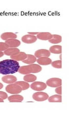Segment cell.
I'll return each instance as SVG.
<instances>
[{"label": "cell", "mask_w": 84, "mask_h": 126, "mask_svg": "<svg viewBox=\"0 0 84 126\" xmlns=\"http://www.w3.org/2000/svg\"><path fill=\"white\" fill-rule=\"evenodd\" d=\"M20 68L19 63L13 60H5L0 62V74L7 75L17 72Z\"/></svg>", "instance_id": "obj_1"}, {"label": "cell", "mask_w": 84, "mask_h": 126, "mask_svg": "<svg viewBox=\"0 0 84 126\" xmlns=\"http://www.w3.org/2000/svg\"><path fill=\"white\" fill-rule=\"evenodd\" d=\"M42 68L41 66L38 64H30L26 66L20 67L18 72L22 75H27L31 73H38L41 72Z\"/></svg>", "instance_id": "obj_2"}, {"label": "cell", "mask_w": 84, "mask_h": 126, "mask_svg": "<svg viewBox=\"0 0 84 126\" xmlns=\"http://www.w3.org/2000/svg\"><path fill=\"white\" fill-rule=\"evenodd\" d=\"M6 91L11 94H18L22 91L21 87L17 84H11L7 85L5 88Z\"/></svg>", "instance_id": "obj_3"}, {"label": "cell", "mask_w": 84, "mask_h": 126, "mask_svg": "<svg viewBox=\"0 0 84 126\" xmlns=\"http://www.w3.org/2000/svg\"><path fill=\"white\" fill-rule=\"evenodd\" d=\"M33 99L37 101H44L47 100L49 97V94L46 93L37 92L35 93L32 96Z\"/></svg>", "instance_id": "obj_4"}, {"label": "cell", "mask_w": 84, "mask_h": 126, "mask_svg": "<svg viewBox=\"0 0 84 126\" xmlns=\"http://www.w3.org/2000/svg\"><path fill=\"white\" fill-rule=\"evenodd\" d=\"M31 88L35 91L40 92L45 90L47 88L45 83L41 81H34L31 85Z\"/></svg>", "instance_id": "obj_5"}, {"label": "cell", "mask_w": 84, "mask_h": 126, "mask_svg": "<svg viewBox=\"0 0 84 126\" xmlns=\"http://www.w3.org/2000/svg\"><path fill=\"white\" fill-rule=\"evenodd\" d=\"M46 84L50 87H57L62 86V79L59 78H51L47 80Z\"/></svg>", "instance_id": "obj_6"}, {"label": "cell", "mask_w": 84, "mask_h": 126, "mask_svg": "<svg viewBox=\"0 0 84 126\" xmlns=\"http://www.w3.org/2000/svg\"><path fill=\"white\" fill-rule=\"evenodd\" d=\"M37 37L35 35H31L30 34L24 35L22 37V41L26 44H32L36 42Z\"/></svg>", "instance_id": "obj_7"}, {"label": "cell", "mask_w": 84, "mask_h": 126, "mask_svg": "<svg viewBox=\"0 0 84 126\" xmlns=\"http://www.w3.org/2000/svg\"><path fill=\"white\" fill-rule=\"evenodd\" d=\"M35 56L36 58H41L43 57H49L50 56V50L45 49H38L35 52Z\"/></svg>", "instance_id": "obj_8"}, {"label": "cell", "mask_w": 84, "mask_h": 126, "mask_svg": "<svg viewBox=\"0 0 84 126\" xmlns=\"http://www.w3.org/2000/svg\"><path fill=\"white\" fill-rule=\"evenodd\" d=\"M2 80L5 83L11 84H14V82L17 81V78L15 76L7 75L2 77Z\"/></svg>", "instance_id": "obj_9"}, {"label": "cell", "mask_w": 84, "mask_h": 126, "mask_svg": "<svg viewBox=\"0 0 84 126\" xmlns=\"http://www.w3.org/2000/svg\"><path fill=\"white\" fill-rule=\"evenodd\" d=\"M52 36H53V35L49 32H41L38 33L36 37L40 40L47 41L51 39L52 38Z\"/></svg>", "instance_id": "obj_10"}, {"label": "cell", "mask_w": 84, "mask_h": 126, "mask_svg": "<svg viewBox=\"0 0 84 126\" xmlns=\"http://www.w3.org/2000/svg\"><path fill=\"white\" fill-rule=\"evenodd\" d=\"M5 43L9 46L10 48H17L21 45V42L17 39H10L5 41Z\"/></svg>", "instance_id": "obj_11"}, {"label": "cell", "mask_w": 84, "mask_h": 126, "mask_svg": "<svg viewBox=\"0 0 84 126\" xmlns=\"http://www.w3.org/2000/svg\"><path fill=\"white\" fill-rule=\"evenodd\" d=\"M24 99L22 95L18 94H15L8 97V100L10 102H21Z\"/></svg>", "instance_id": "obj_12"}, {"label": "cell", "mask_w": 84, "mask_h": 126, "mask_svg": "<svg viewBox=\"0 0 84 126\" xmlns=\"http://www.w3.org/2000/svg\"><path fill=\"white\" fill-rule=\"evenodd\" d=\"M10 57H11V59H12V60H13L17 62L23 61L26 58L27 54L24 52H20L17 55H14V56H12Z\"/></svg>", "instance_id": "obj_13"}, {"label": "cell", "mask_w": 84, "mask_h": 126, "mask_svg": "<svg viewBox=\"0 0 84 126\" xmlns=\"http://www.w3.org/2000/svg\"><path fill=\"white\" fill-rule=\"evenodd\" d=\"M17 37V35L12 32H5L1 35V39L5 41L10 39H16Z\"/></svg>", "instance_id": "obj_14"}, {"label": "cell", "mask_w": 84, "mask_h": 126, "mask_svg": "<svg viewBox=\"0 0 84 126\" xmlns=\"http://www.w3.org/2000/svg\"><path fill=\"white\" fill-rule=\"evenodd\" d=\"M36 62H37V63L39 65L45 66V65H50L52 62V61L49 57H43L41 58H38V59L37 60Z\"/></svg>", "instance_id": "obj_15"}, {"label": "cell", "mask_w": 84, "mask_h": 126, "mask_svg": "<svg viewBox=\"0 0 84 126\" xmlns=\"http://www.w3.org/2000/svg\"><path fill=\"white\" fill-rule=\"evenodd\" d=\"M19 52L20 50L17 48H9L4 51V54L6 56H12L17 55Z\"/></svg>", "instance_id": "obj_16"}, {"label": "cell", "mask_w": 84, "mask_h": 126, "mask_svg": "<svg viewBox=\"0 0 84 126\" xmlns=\"http://www.w3.org/2000/svg\"><path fill=\"white\" fill-rule=\"evenodd\" d=\"M37 61L36 57L35 56L33 55H31V54H27V57L24 61L22 62L25 63V64H33L34 63H35Z\"/></svg>", "instance_id": "obj_17"}, {"label": "cell", "mask_w": 84, "mask_h": 126, "mask_svg": "<svg viewBox=\"0 0 84 126\" xmlns=\"http://www.w3.org/2000/svg\"><path fill=\"white\" fill-rule=\"evenodd\" d=\"M62 37L61 35H57V34H54L52 36V38L50 39H49V41L50 43H51V44H58L62 42Z\"/></svg>", "instance_id": "obj_18"}, {"label": "cell", "mask_w": 84, "mask_h": 126, "mask_svg": "<svg viewBox=\"0 0 84 126\" xmlns=\"http://www.w3.org/2000/svg\"><path fill=\"white\" fill-rule=\"evenodd\" d=\"M50 52L55 54H61L62 53V46L61 45H54L50 48Z\"/></svg>", "instance_id": "obj_19"}, {"label": "cell", "mask_w": 84, "mask_h": 126, "mask_svg": "<svg viewBox=\"0 0 84 126\" xmlns=\"http://www.w3.org/2000/svg\"><path fill=\"white\" fill-rule=\"evenodd\" d=\"M50 102H61L62 96L60 94H54L48 98Z\"/></svg>", "instance_id": "obj_20"}, {"label": "cell", "mask_w": 84, "mask_h": 126, "mask_svg": "<svg viewBox=\"0 0 84 126\" xmlns=\"http://www.w3.org/2000/svg\"><path fill=\"white\" fill-rule=\"evenodd\" d=\"M23 79L25 81L27 82H34L37 79V77L33 74H27L25 75V76H24Z\"/></svg>", "instance_id": "obj_21"}, {"label": "cell", "mask_w": 84, "mask_h": 126, "mask_svg": "<svg viewBox=\"0 0 84 126\" xmlns=\"http://www.w3.org/2000/svg\"><path fill=\"white\" fill-rule=\"evenodd\" d=\"M15 84L18 85L22 90H25L29 89L30 88V84L28 83L26 81H16Z\"/></svg>", "instance_id": "obj_22"}, {"label": "cell", "mask_w": 84, "mask_h": 126, "mask_svg": "<svg viewBox=\"0 0 84 126\" xmlns=\"http://www.w3.org/2000/svg\"><path fill=\"white\" fill-rule=\"evenodd\" d=\"M51 64V66L54 68H58V69L62 68V61L61 60H57V61L52 62Z\"/></svg>", "instance_id": "obj_23"}, {"label": "cell", "mask_w": 84, "mask_h": 126, "mask_svg": "<svg viewBox=\"0 0 84 126\" xmlns=\"http://www.w3.org/2000/svg\"><path fill=\"white\" fill-rule=\"evenodd\" d=\"M9 48H10L9 46L6 43L0 42V51H5Z\"/></svg>", "instance_id": "obj_24"}, {"label": "cell", "mask_w": 84, "mask_h": 126, "mask_svg": "<svg viewBox=\"0 0 84 126\" xmlns=\"http://www.w3.org/2000/svg\"><path fill=\"white\" fill-rule=\"evenodd\" d=\"M8 98L7 94L2 91H0V98H1L2 99H6Z\"/></svg>", "instance_id": "obj_25"}, {"label": "cell", "mask_w": 84, "mask_h": 126, "mask_svg": "<svg viewBox=\"0 0 84 126\" xmlns=\"http://www.w3.org/2000/svg\"><path fill=\"white\" fill-rule=\"evenodd\" d=\"M55 92L56 93L58 94H60V95H61L62 94V87H61V86L56 87V88L55 89Z\"/></svg>", "instance_id": "obj_26"}, {"label": "cell", "mask_w": 84, "mask_h": 126, "mask_svg": "<svg viewBox=\"0 0 84 126\" xmlns=\"http://www.w3.org/2000/svg\"><path fill=\"white\" fill-rule=\"evenodd\" d=\"M28 34L31 35H37L38 34V32H28Z\"/></svg>", "instance_id": "obj_27"}, {"label": "cell", "mask_w": 84, "mask_h": 126, "mask_svg": "<svg viewBox=\"0 0 84 126\" xmlns=\"http://www.w3.org/2000/svg\"><path fill=\"white\" fill-rule=\"evenodd\" d=\"M4 53L3 52H2V51H0V57H3L4 56Z\"/></svg>", "instance_id": "obj_28"}, {"label": "cell", "mask_w": 84, "mask_h": 126, "mask_svg": "<svg viewBox=\"0 0 84 126\" xmlns=\"http://www.w3.org/2000/svg\"><path fill=\"white\" fill-rule=\"evenodd\" d=\"M3 87V85L1 83V82H0V89H2Z\"/></svg>", "instance_id": "obj_29"}, {"label": "cell", "mask_w": 84, "mask_h": 126, "mask_svg": "<svg viewBox=\"0 0 84 126\" xmlns=\"http://www.w3.org/2000/svg\"><path fill=\"white\" fill-rule=\"evenodd\" d=\"M0 102H4L3 99H1V98H0Z\"/></svg>", "instance_id": "obj_30"}, {"label": "cell", "mask_w": 84, "mask_h": 126, "mask_svg": "<svg viewBox=\"0 0 84 126\" xmlns=\"http://www.w3.org/2000/svg\"><path fill=\"white\" fill-rule=\"evenodd\" d=\"M59 58H60V60H62V55L61 54L60 55V56H59Z\"/></svg>", "instance_id": "obj_31"}]
</instances>
